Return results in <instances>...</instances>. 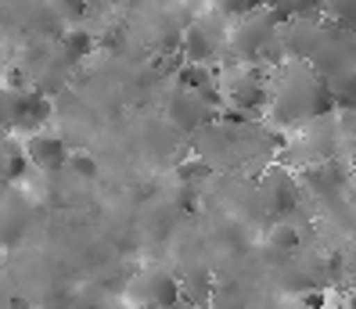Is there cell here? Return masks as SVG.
<instances>
[{"label":"cell","instance_id":"cell-10","mask_svg":"<svg viewBox=\"0 0 356 309\" xmlns=\"http://www.w3.org/2000/svg\"><path fill=\"white\" fill-rule=\"evenodd\" d=\"M47 119H51V97L44 90H22V101H18V122H15V130L18 133H40L47 126Z\"/></svg>","mask_w":356,"mask_h":309},{"label":"cell","instance_id":"cell-15","mask_svg":"<svg viewBox=\"0 0 356 309\" xmlns=\"http://www.w3.org/2000/svg\"><path fill=\"white\" fill-rule=\"evenodd\" d=\"M26 90V87H22ZM22 90L0 83V137H8L18 122V101H22Z\"/></svg>","mask_w":356,"mask_h":309},{"label":"cell","instance_id":"cell-9","mask_svg":"<svg viewBox=\"0 0 356 309\" xmlns=\"http://www.w3.org/2000/svg\"><path fill=\"white\" fill-rule=\"evenodd\" d=\"M299 191H302V183L296 180V173H288L284 166L270 169L263 176V201H266V209L277 212V216L296 209V205H299Z\"/></svg>","mask_w":356,"mask_h":309},{"label":"cell","instance_id":"cell-11","mask_svg":"<svg viewBox=\"0 0 356 309\" xmlns=\"http://www.w3.org/2000/svg\"><path fill=\"white\" fill-rule=\"evenodd\" d=\"M29 169L26 158V140H15L11 133L0 137V183H18Z\"/></svg>","mask_w":356,"mask_h":309},{"label":"cell","instance_id":"cell-23","mask_svg":"<svg viewBox=\"0 0 356 309\" xmlns=\"http://www.w3.org/2000/svg\"><path fill=\"white\" fill-rule=\"evenodd\" d=\"M346 205H349V209L356 212V176L349 180V187H346Z\"/></svg>","mask_w":356,"mask_h":309},{"label":"cell","instance_id":"cell-12","mask_svg":"<svg viewBox=\"0 0 356 309\" xmlns=\"http://www.w3.org/2000/svg\"><path fill=\"white\" fill-rule=\"evenodd\" d=\"M324 0H266V11L277 18L281 26L288 22H317Z\"/></svg>","mask_w":356,"mask_h":309},{"label":"cell","instance_id":"cell-26","mask_svg":"<svg viewBox=\"0 0 356 309\" xmlns=\"http://www.w3.org/2000/svg\"><path fill=\"white\" fill-rule=\"evenodd\" d=\"M349 309H356V295H353V299H349Z\"/></svg>","mask_w":356,"mask_h":309},{"label":"cell","instance_id":"cell-13","mask_svg":"<svg viewBox=\"0 0 356 309\" xmlns=\"http://www.w3.org/2000/svg\"><path fill=\"white\" fill-rule=\"evenodd\" d=\"M263 8H266V0H213V15L223 18L227 26H234V22H241V18L256 15Z\"/></svg>","mask_w":356,"mask_h":309},{"label":"cell","instance_id":"cell-17","mask_svg":"<svg viewBox=\"0 0 356 309\" xmlns=\"http://www.w3.org/2000/svg\"><path fill=\"white\" fill-rule=\"evenodd\" d=\"M266 241L274 244L277 252H284V256H296V252H299V241H302V234L296 231V223L281 219V223H274V231H270V237H266Z\"/></svg>","mask_w":356,"mask_h":309},{"label":"cell","instance_id":"cell-20","mask_svg":"<svg viewBox=\"0 0 356 309\" xmlns=\"http://www.w3.org/2000/svg\"><path fill=\"white\" fill-rule=\"evenodd\" d=\"M51 11L58 15V22H79L87 15V0H51Z\"/></svg>","mask_w":356,"mask_h":309},{"label":"cell","instance_id":"cell-6","mask_svg":"<svg viewBox=\"0 0 356 309\" xmlns=\"http://www.w3.org/2000/svg\"><path fill=\"white\" fill-rule=\"evenodd\" d=\"M29 219H33L29 198L15 183H0V249L22 237L29 231Z\"/></svg>","mask_w":356,"mask_h":309},{"label":"cell","instance_id":"cell-22","mask_svg":"<svg viewBox=\"0 0 356 309\" xmlns=\"http://www.w3.org/2000/svg\"><path fill=\"white\" fill-rule=\"evenodd\" d=\"M342 274L356 284V241L349 244V252H346V259H342Z\"/></svg>","mask_w":356,"mask_h":309},{"label":"cell","instance_id":"cell-8","mask_svg":"<svg viewBox=\"0 0 356 309\" xmlns=\"http://www.w3.org/2000/svg\"><path fill=\"white\" fill-rule=\"evenodd\" d=\"M69 144L61 140L58 133L51 130H40L33 137H26V158H29V166L33 169H44V173H58V169H65L69 166Z\"/></svg>","mask_w":356,"mask_h":309},{"label":"cell","instance_id":"cell-14","mask_svg":"<svg viewBox=\"0 0 356 309\" xmlns=\"http://www.w3.org/2000/svg\"><path fill=\"white\" fill-rule=\"evenodd\" d=\"M321 15L327 18L331 26H339V29L356 36V0H324Z\"/></svg>","mask_w":356,"mask_h":309},{"label":"cell","instance_id":"cell-3","mask_svg":"<svg viewBox=\"0 0 356 309\" xmlns=\"http://www.w3.org/2000/svg\"><path fill=\"white\" fill-rule=\"evenodd\" d=\"M227 33L230 26L223 18L209 15V18H195L191 26L184 29V40H180V58L187 65H213V61L227 51Z\"/></svg>","mask_w":356,"mask_h":309},{"label":"cell","instance_id":"cell-18","mask_svg":"<svg viewBox=\"0 0 356 309\" xmlns=\"http://www.w3.org/2000/svg\"><path fill=\"white\" fill-rule=\"evenodd\" d=\"M205 306L209 309H245V299L234 284H220V287H213V295H209Z\"/></svg>","mask_w":356,"mask_h":309},{"label":"cell","instance_id":"cell-5","mask_svg":"<svg viewBox=\"0 0 356 309\" xmlns=\"http://www.w3.org/2000/svg\"><path fill=\"white\" fill-rule=\"evenodd\" d=\"M165 119H170V126H177L180 133H202L205 126H213V105L195 94V90H177L170 97V105H165Z\"/></svg>","mask_w":356,"mask_h":309},{"label":"cell","instance_id":"cell-19","mask_svg":"<svg viewBox=\"0 0 356 309\" xmlns=\"http://www.w3.org/2000/svg\"><path fill=\"white\" fill-rule=\"evenodd\" d=\"M209 169H213V166H209V162H202V158L195 155V158H187V162H180V169H177V176H180V183H187V187H195L198 180H205V176H209Z\"/></svg>","mask_w":356,"mask_h":309},{"label":"cell","instance_id":"cell-2","mask_svg":"<svg viewBox=\"0 0 356 309\" xmlns=\"http://www.w3.org/2000/svg\"><path fill=\"white\" fill-rule=\"evenodd\" d=\"M281 22L266 8L241 18V22L230 26L227 33V58L238 61V65H263V61H274L281 54Z\"/></svg>","mask_w":356,"mask_h":309},{"label":"cell","instance_id":"cell-21","mask_svg":"<svg viewBox=\"0 0 356 309\" xmlns=\"http://www.w3.org/2000/svg\"><path fill=\"white\" fill-rule=\"evenodd\" d=\"M65 169H72V173H76L79 180H94V176H97V162H94V158H90L87 151H72V155H69V166H65Z\"/></svg>","mask_w":356,"mask_h":309},{"label":"cell","instance_id":"cell-4","mask_svg":"<svg viewBox=\"0 0 356 309\" xmlns=\"http://www.w3.org/2000/svg\"><path fill=\"white\" fill-rule=\"evenodd\" d=\"M130 299L137 302V309H170L184 299L180 277L162 270V266H148L130 281Z\"/></svg>","mask_w":356,"mask_h":309},{"label":"cell","instance_id":"cell-1","mask_svg":"<svg viewBox=\"0 0 356 309\" xmlns=\"http://www.w3.org/2000/svg\"><path fill=\"white\" fill-rule=\"evenodd\" d=\"M334 112L327 79L309 61H284L277 76H270V115L281 126H306L313 119Z\"/></svg>","mask_w":356,"mask_h":309},{"label":"cell","instance_id":"cell-24","mask_svg":"<svg viewBox=\"0 0 356 309\" xmlns=\"http://www.w3.org/2000/svg\"><path fill=\"white\" fill-rule=\"evenodd\" d=\"M170 309H198V306H195V302H187V299H180V302H177V306H170Z\"/></svg>","mask_w":356,"mask_h":309},{"label":"cell","instance_id":"cell-16","mask_svg":"<svg viewBox=\"0 0 356 309\" xmlns=\"http://www.w3.org/2000/svg\"><path fill=\"white\" fill-rule=\"evenodd\" d=\"M90 51H94V36L87 29H65L61 33V54L69 61H83Z\"/></svg>","mask_w":356,"mask_h":309},{"label":"cell","instance_id":"cell-7","mask_svg":"<svg viewBox=\"0 0 356 309\" xmlns=\"http://www.w3.org/2000/svg\"><path fill=\"white\" fill-rule=\"evenodd\" d=\"M349 180H353V176L342 169V162L331 158V162H317V166H309V169L302 173V187H306L313 198H324V201L331 205V201L346 198Z\"/></svg>","mask_w":356,"mask_h":309},{"label":"cell","instance_id":"cell-25","mask_svg":"<svg viewBox=\"0 0 356 309\" xmlns=\"http://www.w3.org/2000/svg\"><path fill=\"white\" fill-rule=\"evenodd\" d=\"M324 309H349V306H331V302H327V306H324Z\"/></svg>","mask_w":356,"mask_h":309}]
</instances>
